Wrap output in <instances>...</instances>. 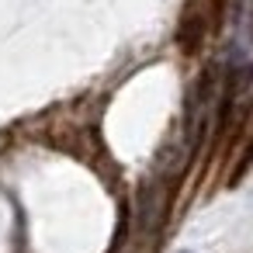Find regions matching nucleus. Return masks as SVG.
<instances>
[{"label":"nucleus","mask_w":253,"mask_h":253,"mask_svg":"<svg viewBox=\"0 0 253 253\" xmlns=\"http://www.w3.org/2000/svg\"><path fill=\"white\" fill-rule=\"evenodd\" d=\"M201 35H205L201 18H198L194 11H187L184 21H180V28H177V42H180V49H184L187 56H194V52L201 49Z\"/></svg>","instance_id":"obj_1"}]
</instances>
